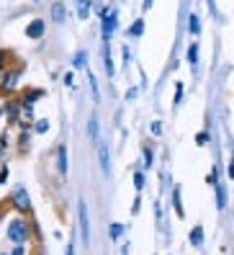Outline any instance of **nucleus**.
<instances>
[{"instance_id":"obj_30","label":"nucleus","mask_w":234,"mask_h":255,"mask_svg":"<svg viewBox=\"0 0 234 255\" xmlns=\"http://www.w3.org/2000/svg\"><path fill=\"white\" fill-rule=\"evenodd\" d=\"M8 181V165H5V168H0V186H3Z\"/></svg>"},{"instance_id":"obj_6","label":"nucleus","mask_w":234,"mask_h":255,"mask_svg":"<svg viewBox=\"0 0 234 255\" xmlns=\"http://www.w3.org/2000/svg\"><path fill=\"white\" fill-rule=\"evenodd\" d=\"M13 206H16L18 212H28V209H31V199H28L26 188H16V193H13Z\"/></svg>"},{"instance_id":"obj_36","label":"nucleus","mask_w":234,"mask_h":255,"mask_svg":"<svg viewBox=\"0 0 234 255\" xmlns=\"http://www.w3.org/2000/svg\"><path fill=\"white\" fill-rule=\"evenodd\" d=\"M5 59H8V52H3V49H0V67L5 65Z\"/></svg>"},{"instance_id":"obj_25","label":"nucleus","mask_w":234,"mask_h":255,"mask_svg":"<svg viewBox=\"0 0 234 255\" xmlns=\"http://www.w3.org/2000/svg\"><path fill=\"white\" fill-rule=\"evenodd\" d=\"M62 83H65L67 88H75V72H65V75H62Z\"/></svg>"},{"instance_id":"obj_22","label":"nucleus","mask_w":234,"mask_h":255,"mask_svg":"<svg viewBox=\"0 0 234 255\" xmlns=\"http://www.w3.org/2000/svg\"><path fill=\"white\" fill-rule=\"evenodd\" d=\"M72 65H75V67H85V65H87V54H85V52H75V57H72Z\"/></svg>"},{"instance_id":"obj_26","label":"nucleus","mask_w":234,"mask_h":255,"mask_svg":"<svg viewBox=\"0 0 234 255\" xmlns=\"http://www.w3.org/2000/svg\"><path fill=\"white\" fill-rule=\"evenodd\" d=\"M196 144H198V147L209 144V131H198V134H196Z\"/></svg>"},{"instance_id":"obj_23","label":"nucleus","mask_w":234,"mask_h":255,"mask_svg":"<svg viewBox=\"0 0 234 255\" xmlns=\"http://www.w3.org/2000/svg\"><path fill=\"white\" fill-rule=\"evenodd\" d=\"M144 183H147V181H144V173H142V170H137V173H134V188H137V191H142V188H144Z\"/></svg>"},{"instance_id":"obj_9","label":"nucleus","mask_w":234,"mask_h":255,"mask_svg":"<svg viewBox=\"0 0 234 255\" xmlns=\"http://www.w3.org/2000/svg\"><path fill=\"white\" fill-rule=\"evenodd\" d=\"M44 96V91H41V88H31V91H26V93H21V106H34V103L39 101Z\"/></svg>"},{"instance_id":"obj_39","label":"nucleus","mask_w":234,"mask_h":255,"mask_svg":"<svg viewBox=\"0 0 234 255\" xmlns=\"http://www.w3.org/2000/svg\"><path fill=\"white\" fill-rule=\"evenodd\" d=\"M3 147H5V142H0V155H3Z\"/></svg>"},{"instance_id":"obj_27","label":"nucleus","mask_w":234,"mask_h":255,"mask_svg":"<svg viewBox=\"0 0 234 255\" xmlns=\"http://www.w3.org/2000/svg\"><path fill=\"white\" fill-rule=\"evenodd\" d=\"M90 88H93V98L98 101V98H100V93H98V83H95V78H93V72H90Z\"/></svg>"},{"instance_id":"obj_41","label":"nucleus","mask_w":234,"mask_h":255,"mask_svg":"<svg viewBox=\"0 0 234 255\" xmlns=\"http://www.w3.org/2000/svg\"><path fill=\"white\" fill-rule=\"evenodd\" d=\"M0 80H3V75H0Z\"/></svg>"},{"instance_id":"obj_40","label":"nucleus","mask_w":234,"mask_h":255,"mask_svg":"<svg viewBox=\"0 0 234 255\" xmlns=\"http://www.w3.org/2000/svg\"><path fill=\"white\" fill-rule=\"evenodd\" d=\"M31 3H41V0H31Z\"/></svg>"},{"instance_id":"obj_38","label":"nucleus","mask_w":234,"mask_h":255,"mask_svg":"<svg viewBox=\"0 0 234 255\" xmlns=\"http://www.w3.org/2000/svg\"><path fill=\"white\" fill-rule=\"evenodd\" d=\"M152 3H155V0H144V3H142V8H144V10H150V8H152Z\"/></svg>"},{"instance_id":"obj_15","label":"nucleus","mask_w":234,"mask_h":255,"mask_svg":"<svg viewBox=\"0 0 234 255\" xmlns=\"http://www.w3.org/2000/svg\"><path fill=\"white\" fill-rule=\"evenodd\" d=\"M65 16H67V8H65L62 3H54V5H52V21H54V23H62Z\"/></svg>"},{"instance_id":"obj_28","label":"nucleus","mask_w":234,"mask_h":255,"mask_svg":"<svg viewBox=\"0 0 234 255\" xmlns=\"http://www.w3.org/2000/svg\"><path fill=\"white\" fill-rule=\"evenodd\" d=\"M183 101V85L178 83V85H175V103H180Z\"/></svg>"},{"instance_id":"obj_35","label":"nucleus","mask_w":234,"mask_h":255,"mask_svg":"<svg viewBox=\"0 0 234 255\" xmlns=\"http://www.w3.org/2000/svg\"><path fill=\"white\" fill-rule=\"evenodd\" d=\"M206 3H209V10H211L214 16H216V0H206Z\"/></svg>"},{"instance_id":"obj_20","label":"nucleus","mask_w":234,"mask_h":255,"mask_svg":"<svg viewBox=\"0 0 234 255\" xmlns=\"http://www.w3.org/2000/svg\"><path fill=\"white\" fill-rule=\"evenodd\" d=\"M142 165H144V168H152V162H155V152H152V147H144L142 149Z\"/></svg>"},{"instance_id":"obj_17","label":"nucleus","mask_w":234,"mask_h":255,"mask_svg":"<svg viewBox=\"0 0 234 255\" xmlns=\"http://www.w3.org/2000/svg\"><path fill=\"white\" fill-rule=\"evenodd\" d=\"M188 31H191L193 36L201 34V18L196 16V13H191V16H188Z\"/></svg>"},{"instance_id":"obj_14","label":"nucleus","mask_w":234,"mask_h":255,"mask_svg":"<svg viewBox=\"0 0 234 255\" xmlns=\"http://www.w3.org/2000/svg\"><path fill=\"white\" fill-rule=\"evenodd\" d=\"M188 240H191V245H193V248H201V245H203V227H201V224H196V227L191 230Z\"/></svg>"},{"instance_id":"obj_16","label":"nucleus","mask_w":234,"mask_h":255,"mask_svg":"<svg viewBox=\"0 0 234 255\" xmlns=\"http://www.w3.org/2000/svg\"><path fill=\"white\" fill-rule=\"evenodd\" d=\"M172 206H175V214L178 217H185V209H183V201H180V188H172Z\"/></svg>"},{"instance_id":"obj_31","label":"nucleus","mask_w":234,"mask_h":255,"mask_svg":"<svg viewBox=\"0 0 234 255\" xmlns=\"http://www.w3.org/2000/svg\"><path fill=\"white\" fill-rule=\"evenodd\" d=\"M227 175L234 181V155H232V160H229V168H227Z\"/></svg>"},{"instance_id":"obj_13","label":"nucleus","mask_w":234,"mask_h":255,"mask_svg":"<svg viewBox=\"0 0 234 255\" xmlns=\"http://www.w3.org/2000/svg\"><path fill=\"white\" fill-rule=\"evenodd\" d=\"M214 191H216V209H219V212H224V209H227V188L222 183H216Z\"/></svg>"},{"instance_id":"obj_19","label":"nucleus","mask_w":234,"mask_h":255,"mask_svg":"<svg viewBox=\"0 0 234 255\" xmlns=\"http://www.w3.org/2000/svg\"><path fill=\"white\" fill-rule=\"evenodd\" d=\"M142 34H144V21L137 18L134 23L129 26V36H134V39H137V36H142Z\"/></svg>"},{"instance_id":"obj_18","label":"nucleus","mask_w":234,"mask_h":255,"mask_svg":"<svg viewBox=\"0 0 234 255\" xmlns=\"http://www.w3.org/2000/svg\"><path fill=\"white\" fill-rule=\"evenodd\" d=\"M188 65H191L193 70H196V65H198V44H196V41L188 47Z\"/></svg>"},{"instance_id":"obj_24","label":"nucleus","mask_w":234,"mask_h":255,"mask_svg":"<svg viewBox=\"0 0 234 255\" xmlns=\"http://www.w3.org/2000/svg\"><path fill=\"white\" fill-rule=\"evenodd\" d=\"M36 131L39 134H47L49 131V122H47V119H36Z\"/></svg>"},{"instance_id":"obj_32","label":"nucleus","mask_w":234,"mask_h":255,"mask_svg":"<svg viewBox=\"0 0 234 255\" xmlns=\"http://www.w3.org/2000/svg\"><path fill=\"white\" fill-rule=\"evenodd\" d=\"M137 98V88H129L126 91V101H134Z\"/></svg>"},{"instance_id":"obj_33","label":"nucleus","mask_w":234,"mask_h":255,"mask_svg":"<svg viewBox=\"0 0 234 255\" xmlns=\"http://www.w3.org/2000/svg\"><path fill=\"white\" fill-rule=\"evenodd\" d=\"M124 62L131 65V52H129V47H124Z\"/></svg>"},{"instance_id":"obj_11","label":"nucleus","mask_w":234,"mask_h":255,"mask_svg":"<svg viewBox=\"0 0 234 255\" xmlns=\"http://www.w3.org/2000/svg\"><path fill=\"white\" fill-rule=\"evenodd\" d=\"M103 65H106V75L113 78V75H116V65L111 59V41H103Z\"/></svg>"},{"instance_id":"obj_37","label":"nucleus","mask_w":234,"mask_h":255,"mask_svg":"<svg viewBox=\"0 0 234 255\" xmlns=\"http://www.w3.org/2000/svg\"><path fill=\"white\" fill-rule=\"evenodd\" d=\"M65 255H75V245H72V240H70V245H67V253Z\"/></svg>"},{"instance_id":"obj_10","label":"nucleus","mask_w":234,"mask_h":255,"mask_svg":"<svg viewBox=\"0 0 234 255\" xmlns=\"http://www.w3.org/2000/svg\"><path fill=\"white\" fill-rule=\"evenodd\" d=\"M75 8H78V18L87 21L90 18V10H93V0H75Z\"/></svg>"},{"instance_id":"obj_8","label":"nucleus","mask_w":234,"mask_h":255,"mask_svg":"<svg viewBox=\"0 0 234 255\" xmlns=\"http://www.w3.org/2000/svg\"><path fill=\"white\" fill-rule=\"evenodd\" d=\"M57 170H60V175H67V173H70V165H67V147H65V144L57 147Z\"/></svg>"},{"instance_id":"obj_3","label":"nucleus","mask_w":234,"mask_h":255,"mask_svg":"<svg viewBox=\"0 0 234 255\" xmlns=\"http://www.w3.org/2000/svg\"><path fill=\"white\" fill-rule=\"evenodd\" d=\"M98 162H100V170H103L106 178H111V149L103 139H98Z\"/></svg>"},{"instance_id":"obj_34","label":"nucleus","mask_w":234,"mask_h":255,"mask_svg":"<svg viewBox=\"0 0 234 255\" xmlns=\"http://www.w3.org/2000/svg\"><path fill=\"white\" fill-rule=\"evenodd\" d=\"M26 250H23V245H16V248H13V253L10 255H23Z\"/></svg>"},{"instance_id":"obj_4","label":"nucleus","mask_w":234,"mask_h":255,"mask_svg":"<svg viewBox=\"0 0 234 255\" xmlns=\"http://www.w3.org/2000/svg\"><path fill=\"white\" fill-rule=\"evenodd\" d=\"M21 72H23V67L5 70V72H3V80H0V88H3V91H16V85H18V80H21Z\"/></svg>"},{"instance_id":"obj_2","label":"nucleus","mask_w":234,"mask_h":255,"mask_svg":"<svg viewBox=\"0 0 234 255\" xmlns=\"http://www.w3.org/2000/svg\"><path fill=\"white\" fill-rule=\"evenodd\" d=\"M100 26H103V41H111V36L116 34V28H119V13H116V8L106 10L103 16H100Z\"/></svg>"},{"instance_id":"obj_12","label":"nucleus","mask_w":234,"mask_h":255,"mask_svg":"<svg viewBox=\"0 0 234 255\" xmlns=\"http://www.w3.org/2000/svg\"><path fill=\"white\" fill-rule=\"evenodd\" d=\"M87 134H90V139L98 144V139H100V131H98V114H90V119H87Z\"/></svg>"},{"instance_id":"obj_5","label":"nucleus","mask_w":234,"mask_h":255,"mask_svg":"<svg viewBox=\"0 0 234 255\" xmlns=\"http://www.w3.org/2000/svg\"><path fill=\"white\" fill-rule=\"evenodd\" d=\"M78 214H80V232H82V243H90V219H87V204H85V201H80Z\"/></svg>"},{"instance_id":"obj_29","label":"nucleus","mask_w":234,"mask_h":255,"mask_svg":"<svg viewBox=\"0 0 234 255\" xmlns=\"http://www.w3.org/2000/svg\"><path fill=\"white\" fill-rule=\"evenodd\" d=\"M150 131L155 134V137H157V134H162V124H159V122H152V127H150Z\"/></svg>"},{"instance_id":"obj_7","label":"nucleus","mask_w":234,"mask_h":255,"mask_svg":"<svg viewBox=\"0 0 234 255\" xmlns=\"http://www.w3.org/2000/svg\"><path fill=\"white\" fill-rule=\"evenodd\" d=\"M44 31H47V23H44L41 18H34L31 23L26 26V36H28V39H41Z\"/></svg>"},{"instance_id":"obj_1","label":"nucleus","mask_w":234,"mask_h":255,"mask_svg":"<svg viewBox=\"0 0 234 255\" xmlns=\"http://www.w3.org/2000/svg\"><path fill=\"white\" fill-rule=\"evenodd\" d=\"M28 235H31V230H28V222L26 219L16 217V219L8 222V240H10V243L23 245L26 240H28Z\"/></svg>"},{"instance_id":"obj_21","label":"nucleus","mask_w":234,"mask_h":255,"mask_svg":"<svg viewBox=\"0 0 234 255\" xmlns=\"http://www.w3.org/2000/svg\"><path fill=\"white\" fill-rule=\"evenodd\" d=\"M108 235H111V240H119V237L124 235V224H119V222H113L111 227H108Z\"/></svg>"}]
</instances>
